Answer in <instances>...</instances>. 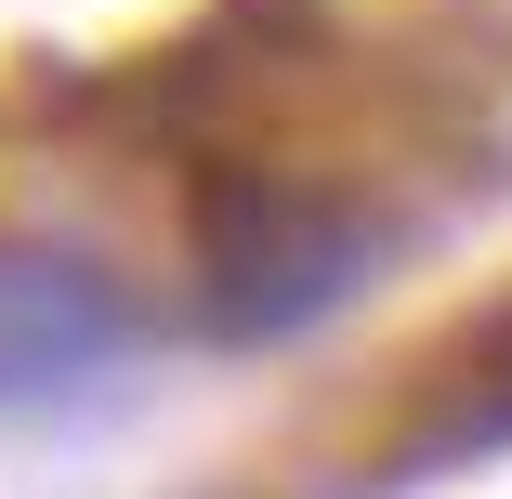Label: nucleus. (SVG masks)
I'll use <instances>...</instances> for the list:
<instances>
[{
  "label": "nucleus",
  "mask_w": 512,
  "mask_h": 499,
  "mask_svg": "<svg viewBox=\"0 0 512 499\" xmlns=\"http://www.w3.org/2000/svg\"><path fill=\"white\" fill-rule=\"evenodd\" d=\"M381 263V224L342 184H302L276 158H211L197 171V329L211 342H289L342 316Z\"/></svg>",
  "instance_id": "f257e3e1"
},
{
  "label": "nucleus",
  "mask_w": 512,
  "mask_h": 499,
  "mask_svg": "<svg viewBox=\"0 0 512 499\" xmlns=\"http://www.w3.org/2000/svg\"><path fill=\"white\" fill-rule=\"evenodd\" d=\"M132 355V289L53 250V237H0V408H40V394H92Z\"/></svg>",
  "instance_id": "f03ea898"
}]
</instances>
